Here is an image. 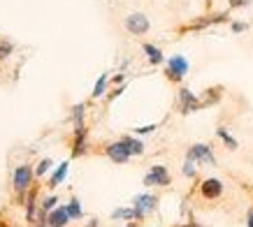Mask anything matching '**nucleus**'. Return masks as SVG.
Instances as JSON below:
<instances>
[{"mask_svg": "<svg viewBox=\"0 0 253 227\" xmlns=\"http://www.w3.org/2000/svg\"><path fill=\"white\" fill-rule=\"evenodd\" d=\"M228 21V14H214V16H200L198 21L188 23V26H184V28H179V33H188V31H202V28H207V26H211V23H223Z\"/></svg>", "mask_w": 253, "mask_h": 227, "instance_id": "8", "label": "nucleus"}, {"mask_svg": "<svg viewBox=\"0 0 253 227\" xmlns=\"http://www.w3.org/2000/svg\"><path fill=\"white\" fill-rule=\"evenodd\" d=\"M179 107H181V114H191L202 109V100L195 98V93H191L188 88H181L179 91Z\"/></svg>", "mask_w": 253, "mask_h": 227, "instance_id": "7", "label": "nucleus"}, {"mask_svg": "<svg viewBox=\"0 0 253 227\" xmlns=\"http://www.w3.org/2000/svg\"><path fill=\"white\" fill-rule=\"evenodd\" d=\"M246 28H249L246 23H239V21H235V23H232V33H244Z\"/></svg>", "mask_w": 253, "mask_h": 227, "instance_id": "29", "label": "nucleus"}, {"mask_svg": "<svg viewBox=\"0 0 253 227\" xmlns=\"http://www.w3.org/2000/svg\"><path fill=\"white\" fill-rule=\"evenodd\" d=\"M35 197H38V190H31V192H28V211H26L28 223L35 220V211H38V202H35Z\"/></svg>", "mask_w": 253, "mask_h": 227, "instance_id": "17", "label": "nucleus"}, {"mask_svg": "<svg viewBox=\"0 0 253 227\" xmlns=\"http://www.w3.org/2000/svg\"><path fill=\"white\" fill-rule=\"evenodd\" d=\"M105 155H107L112 162H116V165H126L128 160H130V149H128V144L123 142V139H119V142H112V144L105 146Z\"/></svg>", "mask_w": 253, "mask_h": 227, "instance_id": "4", "label": "nucleus"}, {"mask_svg": "<svg viewBox=\"0 0 253 227\" xmlns=\"http://www.w3.org/2000/svg\"><path fill=\"white\" fill-rule=\"evenodd\" d=\"M216 135L221 137V142H223V144H225V146H228L230 151H237V149H239L237 139H235V137H232V135H230V132H228V130H225V128H218V130H216Z\"/></svg>", "mask_w": 253, "mask_h": 227, "instance_id": "16", "label": "nucleus"}, {"mask_svg": "<svg viewBox=\"0 0 253 227\" xmlns=\"http://www.w3.org/2000/svg\"><path fill=\"white\" fill-rule=\"evenodd\" d=\"M112 218H114V220H119V218L132 220V218H135V209H116V211L112 213Z\"/></svg>", "mask_w": 253, "mask_h": 227, "instance_id": "22", "label": "nucleus"}, {"mask_svg": "<svg viewBox=\"0 0 253 227\" xmlns=\"http://www.w3.org/2000/svg\"><path fill=\"white\" fill-rule=\"evenodd\" d=\"M56 202H58L56 197H46L44 202H42V211H46V213H49V211H54V204H56Z\"/></svg>", "mask_w": 253, "mask_h": 227, "instance_id": "26", "label": "nucleus"}, {"mask_svg": "<svg viewBox=\"0 0 253 227\" xmlns=\"http://www.w3.org/2000/svg\"><path fill=\"white\" fill-rule=\"evenodd\" d=\"M205 93H207V95H205V100H202V107L216 105V102L223 98V86H214V88H209V91H205Z\"/></svg>", "mask_w": 253, "mask_h": 227, "instance_id": "15", "label": "nucleus"}, {"mask_svg": "<svg viewBox=\"0 0 253 227\" xmlns=\"http://www.w3.org/2000/svg\"><path fill=\"white\" fill-rule=\"evenodd\" d=\"M186 75H188V61H186L184 56H172V58L168 61V68H165L168 81L179 83Z\"/></svg>", "mask_w": 253, "mask_h": 227, "instance_id": "3", "label": "nucleus"}, {"mask_svg": "<svg viewBox=\"0 0 253 227\" xmlns=\"http://www.w3.org/2000/svg\"><path fill=\"white\" fill-rule=\"evenodd\" d=\"M121 139L128 144V149H130L132 155H142V153H144V144H142L139 139H132V137H121Z\"/></svg>", "mask_w": 253, "mask_h": 227, "instance_id": "18", "label": "nucleus"}, {"mask_svg": "<svg viewBox=\"0 0 253 227\" xmlns=\"http://www.w3.org/2000/svg\"><path fill=\"white\" fill-rule=\"evenodd\" d=\"M12 51H14V44H12V42H2V44H0V61H5Z\"/></svg>", "mask_w": 253, "mask_h": 227, "instance_id": "25", "label": "nucleus"}, {"mask_svg": "<svg viewBox=\"0 0 253 227\" xmlns=\"http://www.w3.org/2000/svg\"><path fill=\"white\" fill-rule=\"evenodd\" d=\"M68 213H70V218H75V220H79L82 216H84V211H82V204H79V199H77V197H72V199H70V204H68Z\"/></svg>", "mask_w": 253, "mask_h": 227, "instance_id": "20", "label": "nucleus"}, {"mask_svg": "<svg viewBox=\"0 0 253 227\" xmlns=\"http://www.w3.org/2000/svg\"><path fill=\"white\" fill-rule=\"evenodd\" d=\"M35 172L31 169V165H19L14 169V174H12V186H14V192H16V202H21L26 199V192L31 188V181Z\"/></svg>", "mask_w": 253, "mask_h": 227, "instance_id": "1", "label": "nucleus"}, {"mask_svg": "<svg viewBox=\"0 0 253 227\" xmlns=\"http://www.w3.org/2000/svg\"><path fill=\"white\" fill-rule=\"evenodd\" d=\"M184 174L186 176H195V158L193 155H188L184 162Z\"/></svg>", "mask_w": 253, "mask_h": 227, "instance_id": "24", "label": "nucleus"}, {"mask_svg": "<svg viewBox=\"0 0 253 227\" xmlns=\"http://www.w3.org/2000/svg\"><path fill=\"white\" fill-rule=\"evenodd\" d=\"M128 227H135V225H128Z\"/></svg>", "mask_w": 253, "mask_h": 227, "instance_id": "33", "label": "nucleus"}, {"mask_svg": "<svg viewBox=\"0 0 253 227\" xmlns=\"http://www.w3.org/2000/svg\"><path fill=\"white\" fill-rule=\"evenodd\" d=\"M86 125H75V142H72V158H79L88 151V142H86Z\"/></svg>", "mask_w": 253, "mask_h": 227, "instance_id": "9", "label": "nucleus"}, {"mask_svg": "<svg viewBox=\"0 0 253 227\" xmlns=\"http://www.w3.org/2000/svg\"><path fill=\"white\" fill-rule=\"evenodd\" d=\"M200 192L205 199H218L223 195V183L218 179H205L200 183Z\"/></svg>", "mask_w": 253, "mask_h": 227, "instance_id": "10", "label": "nucleus"}, {"mask_svg": "<svg viewBox=\"0 0 253 227\" xmlns=\"http://www.w3.org/2000/svg\"><path fill=\"white\" fill-rule=\"evenodd\" d=\"M84 109H86L84 102L72 107V118H75V125H84Z\"/></svg>", "mask_w": 253, "mask_h": 227, "instance_id": "21", "label": "nucleus"}, {"mask_svg": "<svg viewBox=\"0 0 253 227\" xmlns=\"http://www.w3.org/2000/svg\"><path fill=\"white\" fill-rule=\"evenodd\" d=\"M246 225L253 227V209H249V213H246Z\"/></svg>", "mask_w": 253, "mask_h": 227, "instance_id": "30", "label": "nucleus"}, {"mask_svg": "<svg viewBox=\"0 0 253 227\" xmlns=\"http://www.w3.org/2000/svg\"><path fill=\"white\" fill-rule=\"evenodd\" d=\"M230 2V7L232 9H237V7H246V5H251V0H228Z\"/></svg>", "mask_w": 253, "mask_h": 227, "instance_id": "27", "label": "nucleus"}, {"mask_svg": "<svg viewBox=\"0 0 253 227\" xmlns=\"http://www.w3.org/2000/svg\"><path fill=\"white\" fill-rule=\"evenodd\" d=\"M188 155H193L195 158V162H207V165H214V153H211V149H209L207 144H193L191 151H188Z\"/></svg>", "mask_w": 253, "mask_h": 227, "instance_id": "12", "label": "nucleus"}, {"mask_svg": "<svg viewBox=\"0 0 253 227\" xmlns=\"http://www.w3.org/2000/svg\"><path fill=\"white\" fill-rule=\"evenodd\" d=\"M142 51L146 53V58H149V63H151V65H161V63L165 61L163 51L156 44H149V42H144V44H142Z\"/></svg>", "mask_w": 253, "mask_h": 227, "instance_id": "13", "label": "nucleus"}, {"mask_svg": "<svg viewBox=\"0 0 253 227\" xmlns=\"http://www.w3.org/2000/svg\"><path fill=\"white\" fill-rule=\"evenodd\" d=\"M156 204H158V197H156V195H149V192H142V195H137L135 199H132L135 218L142 220V218L146 216V213H151V211H154Z\"/></svg>", "mask_w": 253, "mask_h": 227, "instance_id": "5", "label": "nucleus"}, {"mask_svg": "<svg viewBox=\"0 0 253 227\" xmlns=\"http://www.w3.org/2000/svg\"><path fill=\"white\" fill-rule=\"evenodd\" d=\"M123 28L130 33V35H146L149 33V28H151V23H149V19H146V14H142V12H132V14H128L126 19H123Z\"/></svg>", "mask_w": 253, "mask_h": 227, "instance_id": "2", "label": "nucleus"}, {"mask_svg": "<svg viewBox=\"0 0 253 227\" xmlns=\"http://www.w3.org/2000/svg\"><path fill=\"white\" fill-rule=\"evenodd\" d=\"M156 128H158V125H144V128H135V132H137V135H149V132H154Z\"/></svg>", "mask_w": 253, "mask_h": 227, "instance_id": "28", "label": "nucleus"}, {"mask_svg": "<svg viewBox=\"0 0 253 227\" xmlns=\"http://www.w3.org/2000/svg\"><path fill=\"white\" fill-rule=\"evenodd\" d=\"M169 181H172V176H169L165 165H154L151 172L144 176V186H158V188H163V186H169Z\"/></svg>", "mask_w": 253, "mask_h": 227, "instance_id": "6", "label": "nucleus"}, {"mask_svg": "<svg viewBox=\"0 0 253 227\" xmlns=\"http://www.w3.org/2000/svg\"><path fill=\"white\" fill-rule=\"evenodd\" d=\"M181 227H200L198 223H188V225H181Z\"/></svg>", "mask_w": 253, "mask_h": 227, "instance_id": "32", "label": "nucleus"}, {"mask_svg": "<svg viewBox=\"0 0 253 227\" xmlns=\"http://www.w3.org/2000/svg\"><path fill=\"white\" fill-rule=\"evenodd\" d=\"M49 167H51V160H49V158L40 160V165L35 167V176H38V179H40V176H44L46 172H49Z\"/></svg>", "mask_w": 253, "mask_h": 227, "instance_id": "23", "label": "nucleus"}, {"mask_svg": "<svg viewBox=\"0 0 253 227\" xmlns=\"http://www.w3.org/2000/svg\"><path fill=\"white\" fill-rule=\"evenodd\" d=\"M105 91H107V75H100V79L95 81V86H93V98L98 100V98H102L105 95Z\"/></svg>", "mask_w": 253, "mask_h": 227, "instance_id": "19", "label": "nucleus"}, {"mask_svg": "<svg viewBox=\"0 0 253 227\" xmlns=\"http://www.w3.org/2000/svg\"><path fill=\"white\" fill-rule=\"evenodd\" d=\"M68 176V162H63V165H58V169L54 172V176L49 179V183H46V188H51L54 190L58 183H63V179Z\"/></svg>", "mask_w": 253, "mask_h": 227, "instance_id": "14", "label": "nucleus"}, {"mask_svg": "<svg viewBox=\"0 0 253 227\" xmlns=\"http://www.w3.org/2000/svg\"><path fill=\"white\" fill-rule=\"evenodd\" d=\"M70 220L72 218L68 213V206H58V209L46 213V227H65Z\"/></svg>", "mask_w": 253, "mask_h": 227, "instance_id": "11", "label": "nucleus"}, {"mask_svg": "<svg viewBox=\"0 0 253 227\" xmlns=\"http://www.w3.org/2000/svg\"><path fill=\"white\" fill-rule=\"evenodd\" d=\"M0 227H12V225H9L7 218H0Z\"/></svg>", "mask_w": 253, "mask_h": 227, "instance_id": "31", "label": "nucleus"}]
</instances>
